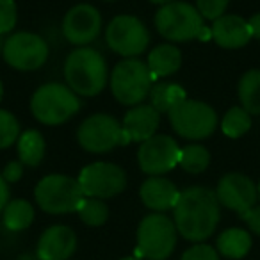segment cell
I'll return each instance as SVG.
<instances>
[{
	"label": "cell",
	"instance_id": "obj_1",
	"mask_svg": "<svg viewBox=\"0 0 260 260\" xmlns=\"http://www.w3.org/2000/svg\"><path fill=\"white\" fill-rule=\"evenodd\" d=\"M219 202L207 187H189L180 192L173 207V223L177 232L191 242H202L216 232L219 223Z\"/></svg>",
	"mask_w": 260,
	"mask_h": 260
},
{
	"label": "cell",
	"instance_id": "obj_2",
	"mask_svg": "<svg viewBox=\"0 0 260 260\" xmlns=\"http://www.w3.org/2000/svg\"><path fill=\"white\" fill-rule=\"evenodd\" d=\"M64 79L75 94L96 96L107 86V62L94 48L79 47L66 57Z\"/></svg>",
	"mask_w": 260,
	"mask_h": 260
},
{
	"label": "cell",
	"instance_id": "obj_3",
	"mask_svg": "<svg viewBox=\"0 0 260 260\" xmlns=\"http://www.w3.org/2000/svg\"><path fill=\"white\" fill-rule=\"evenodd\" d=\"M155 29L164 40L185 43L196 38H209V30L203 25V18L194 6L175 0L160 6L155 15Z\"/></svg>",
	"mask_w": 260,
	"mask_h": 260
},
{
	"label": "cell",
	"instance_id": "obj_4",
	"mask_svg": "<svg viewBox=\"0 0 260 260\" xmlns=\"http://www.w3.org/2000/svg\"><path fill=\"white\" fill-rule=\"evenodd\" d=\"M80 109V100L68 86L59 82H48L38 87L30 98L32 116L43 125H61Z\"/></svg>",
	"mask_w": 260,
	"mask_h": 260
},
{
	"label": "cell",
	"instance_id": "obj_5",
	"mask_svg": "<svg viewBox=\"0 0 260 260\" xmlns=\"http://www.w3.org/2000/svg\"><path fill=\"white\" fill-rule=\"evenodd\" d=\"M177 226L162 212H153L143 217L138 226V249L143 260H166L177 246Z\"/></svg>",
	"mask_w": 260,
	"mask_h": 260
},
{
	"label": "cell",
	"instance_id": "obj_6",
	"mask_svg": "<svg viewBox=\"0 0 260 260\" xmlns=\"http://www.w3.org/2000/svg\"><path fill=\"white\" fill-rule=\"evenodd\" d=\"M111 91L114 98L123 105H139L150 94L155 79L150 73L146 62L139 59H123L114 66L111 73Z\"/></svg>",
	"mask_w": 260,
	"mask_h": 260
},
{
	"label": "cell",
	"instance_id": "obj_7",
	"mask_svg": "<svg viewBox=\"0 0 260 260\" xmlns=\"http://www.w3.org/2000/svg\"><path fill=\"white\" fill-rule=\"evenodd\" d=\"M34 198L41 210L48 214L77 212L84 196L77 178L66 175H47L38 182Z\"/></svg>",
	"mask_w": 260,
	"mask_h": 260
},
{
	"label": "cell",
	"instance_id": "obj_8",
	"mask_svg": "<svg viewBox=\"0 0 260 260\" xmlns=\"http://www.w3.org/2000/svg\"><path fill=\"white\" fill-rule=\"evenodd\" d=\"M171 128L184 139H205L214 134L217 126V114L209 104L185 98L180 105L168 112Z\"/></svg>",
	"mask_w": 260,
	"mask_h": 260
},
{
	"label": "cell",
	"instance_id": "obj_9",
	"mask_svg": "<svg viewBox=\"0 0 260 260\" xmlns=\"http://www.w3.org/2000/svg\"><path fill=\"white\" fill-rule=\"evenodd\" d=\"M77 141L89 153H105L116 146H125V136L118 119L105 112L91 114L77 128Z\"/></svg>",
	"mask_w": 260,
	"mask_h": 260
},
{
	"label": "cell",
	"instance_id": "obj_10",
	"mask_svg": "<svg viewBox=\"0 0 260 260\" xmlns=\"http://www.w3.org/2000/svg\"><path fill=\"white\" fill-rule=\"evenodd\" d=\"M109 48L125 59L141 55L150 45V32L145 23L132 15H119L112 18L105 30Z\"/></svg>",
	"mask_w": 260,
	"mask_h": 260
},
{
	"label": "cell",
	"instance_id": "obj_11",
	"mask_svg": "<svg viewBox=\"0 0 260 260\" xmlns=\"http://www.w3.org/2000/svg\"><path fill=\"white\" fill-rule=\"evenodd\" d=\"M4 61L18 72L40 70L48 59V45L34 32H16L2 45Z\"/></svg>",
	"mask_w": 260,
	"mask_h": 260
},
{
	"label": "cell",
	"instance_id": "obj_12",
	"mask_svg": "<svg viewBox=\"0 0 260 260\" xmlns=\"http://www.w3.org/2000/svg\"><path fill=\"white\" fill-rule=\"evenodd\" d=\"M79 184L84 196L87 198H112L125 191L126 173L123 168L112 162H93L82 168L79 175Z\"/></svg>",
	"mask_w": 260,
	"mask_h": 260
},
{
	"label": "cell",
	"instance_id": "obj_13",
	"mask_svg": "<svg viewBox=\"0 0 260 260\" xmlns=\"http://www.w3.org/2000/svg\"><path fill=\"white\" fill-rule=\"evenodd\" d=\"M180 159V146L173 138L155 134L141 143L138 150V162L143 173L160 177L171 171Z\"/></svg>",
	"mask_w": 260,
	"mask_h": 260
},
{
	"label": "cell",
	"instance_id": "obj_14",
	"mask_svg": "<svg viewBox=\"0 0 260 260\" xmlns=\"http://www.w3.org/2000/svg\"><path fill=\"white\" fill-rule=\"evenodd\" d=\"M102 32V15L91 4H77L64 15L62 34L72 45L87 47Z\"/></svg>",
	"mask_w": 260,
	"mask_h": 260
},
{
	"label": "cell",
	"instance_id": "obj_15",
	"mask_svg": "<svg viewBox=\"0 0 260 260\" xmlns=\"http://www.w3.org/2000/svg\"><path fill=\"white\" fill-rule=\"evenodd\" d=\"M216 196L219 205L242 214L256 205L258 189L249 177L242 173H228L219 180L216 189Z\"/></svg>",
	"mask_w": 260,
	"mask_h": 260
},
{
	"label": "cell",
	"instance_id": "obj_16",
	"mask_svg": "<svg viewBox=\"0 0 260 260\" xmlns=\"http://www.w3.org/2000/svg\"><path fill=\"white\" fill-rule=\"evenodd\" d=\"M77 249V235L66 224H54L41 234L38 241L40 260H68Z\"/></svg>",
	"mask_w": 260,
	"mask_h": 260
},
{
	"label": "cell",
	"instance_id": "obj_17",
	"mask_svg": "<svg viewBox=\"0 0 260 260\" xmlns=\"http://www.w3.org/2000/svg\"><path fill=\"white\" fill-rule=\"evenodd\" d=\"M159 121H160V114L150 104L134 105L125 114L121 123L126 145L132 141L143 143L152 138V136H155L157 128H159Z\"/></svg>",
	"mask_w": 260,
	"mask_h": 260
},
{
	"label": "cell",
	"instance_id": "obj_18",
	"mask_svg": "<svg viewBox=\"0 0 260 260\" xmlns=\"http://www.w3.org/2000/svg\"><path fill=\"white\" fill-rule=\"evenodd\" d=\"M210 36L223 48H241L246 47L251 40L248 20L237 15H223L214 22Z\"/></svg>",
	"mask_w": 260,
	"mask_h": 260
},
{
	"label": "cell",
	"instance_id": "obj_19",
	"mask_svg": "<svg viewBox=\"0 0 260 260\" xmlns=\"http://www.w3.org/2000/svg\"><path fill=\"white\" fill-rule=\"evenodd\" d=\"M139 196L145 207L155 212H164L177 205L180 191L171 180L162 177H150L148 180L143 182L139 189Z\"/></svg>",
	"mask_w": 260,
	"mask_h": 260
},
{
	"label": "cell",
	"instance_id": "obj_20",
	"mask_svg": "<svg viewBox=\"0 0 260 260\" xmlns=\"http://www.w3.org/2000/svg\"><path fill=\"white\" fill-rule=\"evenodd\" d=\"M146 66L155 80L173 75L182 66V54L173 43H162L150 52Z\"/></svg>",
	"mask_w": 260,
	"mask_h": 260
},
{
	"label": "cell",
	"instance_id": "obj_21",
	"mask_svg": "<svg viewBox=\"0 0 260 260\" xmlns=\"http://www.w3.org/2000/svg\"><path fill=\"white\" fill-rule=\"evenodd\" d=\"M216 249L226 258H244L251 249V235L242 228H228L223 234H219L216 241Z\"/></svg>",
	"mask_w": 260,
	"mask_h": 260
},
{
	"label": "cell",
	"instance_id": "obj_22",
	"mask_svg": "<svg viewBox=\"0 0 260 260\" xmlns=\"http://www.w3.org/2000/svg\"><path fill=\"white\" fill-rule=\"evenodd\" d=\"M150 105L155 109L157 112H170L173 111L177 105L187 98V93L182 86L173 82H155L150 89Z\"/></svg>",
	"mask_w": 260,
	"mask_h": 260
},
{
	"label": "cell",
	"instance_id": "obj_23",
	"mask_svg": "<svg viewBox=\"0 0 260 260\" xmlns=\"http://www.w3.org/2000/svg\"><path fill=\"white\" fill-rule=\"evenodd\" d=\"M16 148H18L20 162L25 164V166H40L45 157V148L47 146H45V139L40 130L30 128L25 130L18 138Z\"/></svg>",
	"mask_w": 260,
	"mask_h": 260
},
{
	"label": "cell",
	"instance_id": "obj_24",
	"mask_svg": "<svg viewBox=\"0 0 260 260\" xmlns=\"http://www.w3.org/2000/svg\"><path fill=\"white\" fill-rule=\"evenodd\" d=\"M2 221H4V226L11 232L25 230L34 221V207L27 200H11L2 210Z\"/></svg>",
	"mask_w": 260,
	"mask_h": 260
},
{
	"label": "cell",
	"instance_id": "obj_25",
	"mask_svg": "<svg viewBox=\"0 0 260 260\" xmlns=\"http://www.w3.org/2000/svg\"><path fill=\"white\" fill-rule=\"evenodd\" d=\"M241 107L249 114H260V70H248L239 80Z\"/></svg>",
	"mask_w": 260,
	"mask_h": 260
},
{
	"label": "cell",
	"instance_id": "obj_26",
	"mask_svg": "<svg viewBox=\"0 0 260 260\" xmlns=\"http://www.w3.org/2000/svg\"><path fill=\"white\" fill-rule=\"evenodd\" d=\"M210 164V153L202 145H187L180 148L178 166L187 173H203Z\"/></svg>",
	"mask_w": 260,
	"mask_h": 260
},
{
	"label": "cell",
	"instance_id": "obj_27",
	"mask_svg": "<svg viewBox=\"0 0 260 260\" xmlns=\"http://www.w3.org/2000/svg\"><path fill=\"white\" fill-rule=\"evenodd\" d=\"M251 128V114L244 111L242 107H232L226 111L221 121V130L223 134L232 139H237L244 136Z\"/></svg>",
	"mask_w": 260,
	"mask_h": 260
},
{
	"label": "cell",
	"instance_id": "obj_28",
	"mask_svg": "<svg viewBox=\"0 0 260 260\" xmlns=\"http://www.w3.org/2000/svg\"><path fill=\"white\" fill-rule=\"evenodd\" d=\"M77 214L82 219V223H86L87 226H102L109 217V209L104 203V200L98 198H84L80 202Z\"/></svg>",
	"mask_w": 260,
	"mask_h": 260
},
{
	"label": "cell",
	"instance_id": "obj_29",
	"mask_svg": "<svg viewBox=\"0 0 260 260\" xmlns=\"http://www.w3.org/2000/svg\"><path fill=\"white\" fill-rule=\"evenodd\" d=\"M20 138V123L9 111L0 109V150L9 148Z\"/></svg>",
	"mask_w": 260,
	"mask_h": 260
},
{
	"label": "cell",
	"instance_id": "obj_30",
	"mask_svg": "<svg viewBox=\"0 0 260 260\" xmlns=\"http://www.w3.org/2000/svg\"><path fill=\"white\" fill-rule=\"evenodd\" d=\"M18 22V8L15 0H0V36L11 32Z\"/></svg>",
	"mask_w": 260,
	"mask_h": 260
},
{
	"label": "cell",
	"instance_id": "obj_31",
	"mask_svg": "<svg viewBox=\"0 0 260 260\" xmlns=\"http://www.w3.org/2000/svg\"><path fill=\"white\" fill-rule=\"evenodd\" d=\"M228 4L230 0H196V9L202 15V18L216 22L226 13Z\"/></svg>",
	"mask_w": 260,
	"mask_h": 260
},
{
	"label": "cell",
	"instance_id": "obj_32",
	"mask_svg": "<svg viewBox=\"0 0 260 260\" xmlns=\"http://www.w3.org/2000/svg\"><path fill=\"white\" fill-rule=\"evenodd\" d=\"M182 260H219V253L216 248L203 242H196L192 248L182 255Z\"/></svg>",
	"mask_w": 260,
	"mask_h": 260
},
{
	"label": "cell",
	"instance_id": "obj_33",
	"mask_svg": "<svg viewBox=\"0 0 260 260\" xmlns=\"http://www.w3.org/2000/svg\"><path fill=\"white\" fill-rule=\"evenodd\" d=\"M239 216H241V219L244 221L246 224H248L249 230H251L253 234L260 235V205L251 207L249 210L239 214Z\"/></svg>",
	"mask_w": 260,
	"mask_h": 260
},
{
	"label": "cell",
	"instance_id": "obj_34",
	"mask_svg": "<svg viewBox=\"0 0 260 260\" xmlns=\"http://www.w3.org/2000/svg\"><path fill=\"white\" fill-rule=\"evenodd\" d=\"M23 175V164L22 162H9L8 166L4 168V171H2V177H4V180L8 182V184H15V182H18L20 178H22Z\"/></svg>",
	"mask_w": 260,
	"mask_h": 260
},
{
	"label": "cell",
	"instance_id": "obj_35",
	"mask_svg": "<svg viewBox=\"0 0 260 260\" xmlns=\"http://www.w3.org/2000/svg\"><path fill=\"white\" fill-rule=\"evenodd\" d=\"M8 203H9V184L4 180V177L0 173V212L6 209Z\"/></svg>",
	"mask_w": 260,
	"mask_h": 260
},
{
	"label": "cell",
	"instance_id": "obj_36",
	"mask_svg": "<svg viewBox=\"0 0 260 260\" xmlns=\"http://www.w3.org/2000/svg\"><path fill=\"white\" fill-rule=\"evenodd\" d=\"M248 25H249V32H251V38L260 41V13L253 15L251 18L248 20Z\"/></svg>",
	"mask_w": 260,
	"mask_h": 260
},
{
	"label": "cell",
	"instance_id": "obj_37",
	"mask_svg": "<svg viewBox=\"0 0 260 260\" xmlns=\"http://www.w3.org/2000/svg\"><path fill=\"white\" fill-rule=\"evenodd\" d=\"M150 2L157 6H166V4H170V2H175V0H150Z\"/></svg>",
	"mask_w": 260,
	"mask_h": 260
},
{
	"label": "cell",
	"instance_id": "obj_38",
	"mask_svg": "<svg viewBox=\"0 0 260 260\" xmlns=\"http://www.w3.org/2000/svg\"><path fill=\"white\" fill-rule=\"evenodd\" d=\"M2 96H4V86H2V80H0V102H2Z\"/></svg>",
	"mask_w": 260,
	"mask_h": 260
},
{
	"label": "cell",
	"instance_id": "obj_39",
	"mask_svg": "<svg viewBox=\"0 0 260 260\" xmlns=\"http://www.w3.org/2000/svg\"><path fill=\"white\" fill-rule=\"evenodd\" d=\"M121 260H143V258H139V256H125V258H121Z\"/></svg>",
	"mask_w": 260,
	"mask_h": 260
},
{
	"label": "cell",
	"instance_id": "obj_40",
	"mask_svg": "<svg viewBox=\"0 0 260 260\" xmlns=\"http://www.w3.org/2000/svg\"><path fill=\"white\" fill-rule=\"evenodd\" d=\"M256 189H258V200H260V182H258V185H256Z\"/></svg>",
	"mask_w": 260,
	"mask_h": 260
},
{
	"label": "cell",
	"instance_id": "obj_41",
	"mask_svg": "<svg viewBox=\"0 0 260 260\" xmlns=\"http://www.w3.org/2000/svg\"><path fill=\"white\" fill-rule=\"evenodd\" d=\"M0 50H2V40H0Z\"/></svg>",
	"mask_w": 260,
	"mask_h": 260
},
{
	"label": "cell",
	"instance_id": "obj_42",
	"mask_svg": "<svg viewBox=\"0 0 260 260\" xmlns=\"http://www.w3.org/2000/svg\"><path fill=\"white\" fill-rule=\"evenodd\" d=\"M107 2H111V0H107Z\"/></svg>",
	"mask_w": 260,
	"mask_h": 260
}]
</instances>
